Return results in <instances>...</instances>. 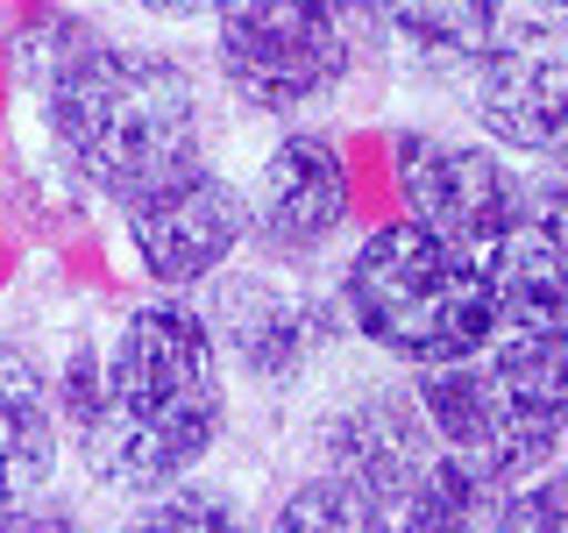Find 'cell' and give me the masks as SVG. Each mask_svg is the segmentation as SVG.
Masks as SVG:
<instances>
[{
    "instance_id": "6da1fadb",
    "label": "cell",
    "mask_w": 568,
    "mask_h": 533,
    "mask_svg": "<svg viewBox=\"0 0 568 533\" xmlns=\"http://www.w3.org/2000/svg\"><path fill=\"white\" fill-rule=\"evenodd\" d=\"M221 434V363L206 320L178 299L129 313L100 363V405L79 426V455L106 491H171Z\"/></svg>"
},
{
    "instance_id": "52a82bcc",
    "label": "cell",
    "mask_w": 568,
    "mask_h": 533,
    "mask_svg": "<svg viewBox=\"0 0 568 533\" xmlns=\"http://www.w3.org/2000/svg\"><path fill=\"white\" fill-rule=\"evenodd\" d=\"M398 185L419 228H434L455 249H490L526 221V192L511 185V171L448 135H398Z\"/></svg>"
},
{
    "instance_id": "603a6c76",
    "label": "cell",
    "mask_w": 568,
    "mask_h": 533,
    "mask_svg": "<svg viewBox=\"0 0 568 533\" xmlns=\"http://www.w3.org/2000/svg\"><path fill=\"white\" fill-rule=\"evenodd\" d=\"M8 505H14V497H8V491H0V512H8Z\"/></svg>"
},
{
    "instance_id": "ba28073f",
    "label": "cell",
    "mask_w": 568,
    "mask_h": 533,
    "mask_svg": "<svg viewBox=\"0 0 568 533\" xmlns=\"http://www.w3.org/2000/svg\"><path fill=\"white\" fill-rule=\"evenodd\" d=\"M242 235H248V200L206 164H192L185 178H171V185H156L150 200L129 207V242L156 284L213 278L235 257Z\"/></svg>"
},
{
    "instance_id": "ac0fdd59",
    "label": "cell",
    "mask_w": 568,
    "mask_h": 533,
    "mask_svg": "<svg viewBox=\"0 0 568 533\" xmlns=\"http://www.w3.org/2000/svg\"><path fill=\"white\" fill-rule=\"evenodd\" d=\"M490 533H568V476L505 497V505H497V520H490Z\"/></svg>"
},
{
    "instance_id": "ffe728a7",
    "label": "cell",
    "mask_w": 568,
    "mask_h": 533,
    "mask_svg": "<svg viewBox=\"0 0 568 533\" xmlns=\"http://www.w3.org/2000/svg\"><path fill=\"white\" fill-rule=\"evenodd\" d=\"M0 533H71V512H58V505H8L0 512Z\"/></svg>"
},
{
    "instance_id": "cb8c5ba5",
    "label": "cell",
    "mask_w": 568,
    "mask_h": 533,
    "mask_svg": "<svg viewBox=\"0 0 568 533\" xmlns=\"http://www.w3.org/2000/svg\"><path fill=\"white\" fill-rule=\"evenodd\" d=\"M555 8H561V14H568V0H555Z\"/></svg>"
},
{
    "instance_id": "9c48e42d",
    "label": "cell",
    "mask_w": 568,
    "mask_h": 533,
    "mask_svg": "<svg viewBox=\"0 0 568 533\" xmlns=\"http://www.w3.org/2000/svg\"><path fill=\"white\" fill-rule=\"evenodd\" d=\"M348 213V171L327 135H284L248 192V235L271 257H313Z\"/></svg>"
},
{
    "instance_id": "44dd1931",
    "label": "cell",
    "mask_w": 568,
    "mask_h": 533,
    "mask_svg": "<svg viewBox=\"0 0 568 533\" xmlns=\"http://www.w3.org/2000/svg\"><path fill=\"white\" fill-rule=\"evenodd\" d=\"M135 8H150V14H171V22H192V14H213L221 0H135Z\"/></svg>"
},
{
    "instance_id": "30bf717a",
    "label": "cell",
    "mask_w": 568,
    "mask_h": 533,
    "mask_svg": "<svg viewBox=\"0 0 568 533\" xmlns=\"http://www.w3.org/2000/svg\"><path fill=\"white\" fill-rule=\"evenodd\" d=\"M320 455H327V476L369 491L390 512L413 497V484L426 476V462H434L426 455V420H419V405H405V399L342 405V413L320 426Z\"/></svg>"
},
{
    "instance_id": "7a4b0ae2",
    "label": "cell",
    "mask_w": 568,
    "mask_h": 533,
    "mask_svg": "<svg viewBox=\"0 0 568 533\" xmlns=\"http://www.w3.org/2000/svg\"><path fill=\"white\" fill-rule=\"evenodd\" d=\"M50 135L93 192L135 207L200 164V93L156 50L85 43L50 79Z\"/></svg>"
},
{
    "instance_id": "8992f818",
    "label": "cell",
    "mask_w": 568,
    "mask_h": 533,
    "mask_svg": "<svg viewBox=\"0 0 568 533\" xmlns=\"http://www.w3.org/2000/svg\"><path fill=\"white\" fill-rule=\"evenodd\" d=\"M476 114L511 150H561L568 142V29L561 22H497L476 58Z\"/></svg>"
},
{
    "instance_id": "3957f363",
    "label": "cell",
    "mask_w": 568,
    "mask_h": 533,
    "mask_svg": "<svg viewBox=\"0 0 568 533\" xmlns=\"http://www.w3.org/2000/svg\"><path fill=\"white\" fill-rule=\"evenodd\" d=\"M348 320L405 363L448 370L490 349V284L469 249L440 242L419 221L377 228L348 263Z\"/></svg>"
},
{
    "instance_id": "e0dca14e",
    "label": "cell",
    "mask_w": 568,
    "mask_h": 533,
    "mask_svg": "<svg viewBox=\"0 0 568 533\" xmlns=\"http://www.w3.org/2000/svg\"><path fill=\"white\" fill-rule=\"evenodd\" d=\"M129 533H248V520L227 505V491L171 484V491H150L129 512Z\"/></svg>"
},
{
    "instance_id": "7402d4cb",
    "label": "cell",
    "mask_w": 568,
    "mask_h": 533,
    "mask_svg": "<svg viewBox=\"0 0 568 533\" xmlns=\"http://www.w3.org/2000/svg\"><path fill=\"white\" fill-rule=\"evenodd\" d=\"M313 8H320V14H334V22H348V29H355V14H363L369 0H313Z\"/></svg>"
},
{
    "instance_id": "277c9868",
    "label": "cell",
    "mask_w": 568,
    "mask_h": 533,
    "mask_svg": "<svg viewBox=\"0 0 568 533\" xmlns=\"http://www.w3.org/2000/svg\"><path fill=\"white\" fill-rule=\"evenodd\" d=\"M213 14H221V71L248 107L292 114L342 86L355 29L320 14L313 0H221Z\"/></svg>"
},
{
    "instance_id": "5b68a950",
    "label": "cell",
    "mask_w": 568,
    "mask_h": 533,
    "mask_svg": "<svg viewBox=\"0 0 568 533\" xmlns=\"http://www.w3.org/2000/svg\"><path fill=\"white\" fill-rule=\"evenodd\" d=\"M419 420L434 426L440 441H448V455L462 470H476L484 484H519L532 476L547 455H555L561 426L540 413V405H526L519 391L497 378L490 363H448V370H426L419 384Z\"/></svg>"
},
{
    "instance_id": "5bb4252c",
    "label": "cell",
    "mask_w": 568,
    "mask_h": 533,
    "mask_svg": "<svg viewBox=\"0 0 568 533\" xmlns=\"http://www.w3.org/2000/svg\"><path fill=\"white\" fill-rule=\"evenodd\" d=\"M390 29L434 64H476L490 50L505 0H384Z\"/></svg>"
},
{
    "instance_id": "4fadbf2b",
    "label": "cell",
    "mask_w": 568,
    "mask_h": 533,
    "mask_svg": "<svg viewBox=\"0 0 568 533\" xmlns=\"http://www.w3.org/2000/svg\"><path fill=\"white\" fill-rule=\"evenodd\" d=\"M50 470H58V413H50L43 370L22 349H0V491L29 505L50 484Z\"/></svg>"
},
{
    "instance_id": "d6986e66",
    "label": "cell",
    "mask_w": 568,
    "mask_h": 533,
    "mask_svg": "<svg viewBox=\"0 0 568 533\" xmlns=\"http://www.w3.org/2000/svg\"><path fill=\"white\" fill-rule=\"evenodd\" d=\"M526 213H532V221H540L547 235H555V242L568 249V157H561V164H555V171L540 178V185H532V200H526Z\"/></svg>"
},
{
    "instance_id": "2e32d148",
    "label": "cell",
    "mask_w": 568,
    "mask_h": 533,
    "mask_svg": "<svg viewBox=\"0 0 568 533\" xmlns=\"http://www.w3.org/2000/svg\"><path fill=\"white\" fill-rule=\"evenodd\" d=\"M271 533H398V512L377 505L369 491L342 484V476H313L284 497Z\"/></svg>"
},
{
    "instance_id": "8fae6325",
    "label": "cell",
    "mask_w": 568,
    "mask_h": 533,
    "mask_svg": "<svg viewBox=\"0 0 568 533\" xmlns=\"http://www.w3.org/2000/svg\"><path fill=\"white\" fill-rule=\"evenodd\" d=\"M484 284L490 342H568V249L532 213L484 249Z\"/></svg>"
},
{
    "instance_id": "9a60e30c",
    "label": "cell",
    "mask_w": 568,
    "mask_h": 533,
    "mask_svg": "<svg viewBox=\"0 0 568 533\" xmlns=\"http://www.w3.org/2000/svg\"><path fill=\"white\" fill-rule=\"evenodd\" d=\"M490 520H497V484L462 470L455 455L426 462L413 497L398 505V533H490Z\"/></svg>"
},
{
    "instance_id": "7c38bea8",
    "label": "cell",
    "mask_w": 568,
    "mask_h": 533,
    "mask_svg": "<svg viewBox=\"0 0 568 533\" xmlns=\"http://www.w3.org/2000/svg\"><path fill=\"white\" fill-rule=\"evenodd\" d=\"M221 328L235 355L256 378H292V370L313 363V349L327 342V313L313 306L306 292H292V284L277 278H242L221 292Z\"/></svg>"
}]
</instances>
